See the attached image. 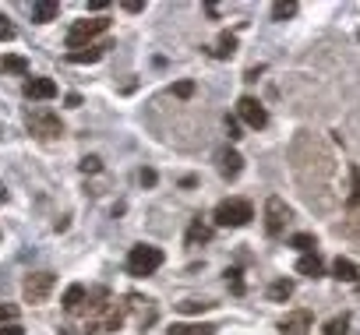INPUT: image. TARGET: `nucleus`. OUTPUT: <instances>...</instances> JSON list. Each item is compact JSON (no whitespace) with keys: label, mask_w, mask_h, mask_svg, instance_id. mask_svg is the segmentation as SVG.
Listing matches in <instances>:
<instances>
[{"label":"nucleus","mask_w":360,"mask_h":335,"mask_svg":"<svg viewBox=\"0 0 360 335\" xmlns=\"http://www.w3.org/2000/svg\"><path fill=\"white\" fill-rule=\"evenodd\" d=\"M57 11H60L57 0H39V4H32V22L46 25V22H53V18H57Z\"/></svg>","instance_id":"15"},{"label":"nucleus","mask_w":360,"mask_h":335,"mask_svg":"<svg viewBox=\"0 0 360 335\" xmlns=\"http://www.w3.org/2000/svg\"><path fill=\"white\" fill-rule=\"evenodd\" d=\"M0 335H25V328L15 321V324H0Z\"/></svg>","instance_id":"32"},{"label":"nucleus","mask_w":360,"mask_h":335,"mask_svg":"<svg viewBox=\"0 0 360 335\" xmlns=\"http://www.w3.org/2000/svg\"><path fill=\"white\" fill-rule=\"evenodd\" d=\"M0 202H8V191L4 188H0Z\"/></svg>","instance_id":"35"},{"label":"nucleus","mask_w":360,"mask_h":335,"mask_svg":"<svg viewBox=\"0 0 360 335\" xmlns=\"http://www.w3.org/2000/svg\"><path fill=\"white\" fill-rule=\"evenodd\" d=\"M169 335H216V324H173Z\"/></svg>","instance_id":"20"},{"label":"nucleus","mask_w":360,"mask_h":335,"mask_svg":"<svg viewBox=\"0 0 360 335\" xmlns=\"http://www.w3.org/2000/svg\"><path fill=\"white\" fill-rule=\"evenodd\" d=\"M0 67H4L8 74H22V78H29V60L18 57V53H8L4 60H0Z\"/></svg>","instance_id":"19"},{"label":"nucleus","mask_w":360,"mask_h":335,"mask_svg":"<svg viewBox=\"0 0 360 335\" xmlns=\"http://www.w3.org/2000/svg\"><path fill=\"white\" fill-rule=\"evenodd\" d=\"M293 15H297V4H293V0H279V4H272V18H276V22L293 18Z\"/></svg>","instance_id":"24"},{"label":"nucleus","mask_w":360,"mask_h":335,"mask_svg":"<svg viewBox=\"0 0 360 335\" xmlns=\"http://www.w3.org/2000/svg\"><path fill=\"white\" fill-rule=\"evenodd\" d=\"M103 170V159L99 155H85L82 159V173H99Z\"/></svg>","instance_id":"25"},{"label":"nucleus","mask_w":360,"mask_h":335,"mask_svg":"<svg viewBox=\"0 0 360 335\" xmlns=\"http://www.w3.org/2000/svg\"><path fill=\"white\" fill-rule=\"evenodd\" d=\"M297 272H300V275H307V279H318V275H325V261H321L318 254H300Z\"/></svg>","instance_id":"14"},{"label":"nucleus","mask_w":360,"mask_h":335,"mask_svg":"<svg viewBox=\"0 0 360 335\" xmlns=\"http://www.w3.org/2000/svg\"><path fill=\"white\" fill-rule=\"evenodd\" d=\"M138 180H141V188H152V184H155V170H141Z\"/></svg>","instance_id":"33"},{"label":"nucleus","mask_w":360,"mask_h":335,"mask_svg":"<svg viewBox=\"0 0 360 335\" xmlns=\"http://www.w3.org/2000/svg\"><path fill=\"white\" fill-rule=\"evenodd\" d=\"M53 272H32V275H25V282H22V296H25V303H46V296H50V289H53Z\"/></svg>","instance_id":"5"},{"label":"nucleus","mask_w":360,"mask_h":335,"mask_svg":"<svg viewBox=\"0 0 360 335\" xmlns=\"http://www.w3.org/2000/svg\"><path fill=\"white\" fill-rule=\"evenodd\" d=\"M22 96H25V99H32V103L57 99V81H53V78H43V74H32V78H25Z\"/></svg>","instance_id":"8"},{"label":"nucleus","mask_w":360,"mask_h":335,"mask_svg":"<svg viewBox=\"0 0 360 335\" xmlns=\"http://www.w3.org/2000/svg\"><path fill=\"white\" fill-rule=\"evenodd\" d=\"M25 124H29V131H32L36 138H43V141H53V138L64 134V120H60L53 110H46V106L29 110V113H25Z\"/></svg>","instance_id":"3"},{"label":"nucleus","mask_w":360,"mask_h":335,"mask_svg":"<svg viewBox=\"0 0 360 335\" xmlns=\"http://www.w3.org/2000/svg\"><path fill=\"white\" fill-rule=\"evenodd\" d=\"M120 8H124V11H131V15H138V11H141V0H124Z\"/></svg>","instance_id":"34"},{"label":"nucleus","mask_w":360,"mask_h":335,"mask_svg":"<svg viewBox=\"0 0 360 335\" xmlns=\"http://www.w3.org/2000/svg\"><path fill=\"white\" fill-rule=\"evenodd\" d=\"M349 209L360 205V166H349V198H346Z\"/></svg>","instance_id":"22"},{"label":"nucleus","mask_w":360,"mask_h":335,"mask_svg":"<svg viewBox=\"0 0 360 335\" xmlns=\"http://www.w3.org/2000/svg\"><path fill=\"white\" fill-rule=\"evenodd\" d=\"M332 275H335L339 282H356L360 272H356V265H353L349 258H335V261H332Z\"/></svg>","instance_id":"17"},{"label":"nucleus","mask_w":360,"mask_h":335,"mask_svg":"<svg viewBox=\"0 0 360 335\" xmlns=\"http://www.w3.org/2000/svg\"><path fill=\"white\" fill-rule=\"evenodd\" d=\"M159 265H162V251L152 247V244H138V247L127 251V275H134V279L159 272Z\"/></svg>","instance_id":"2"},{"label":"nucleus","mask_w":360,"mask_h":335,"mask_svg":"<svg viewBox=\"0 0 360 335\" xmlns=\"http://www.w3.org/2000/svg\"><path fill=\"white\" fill-rule=\"evenodd\" d=\"M226 282H230V289H233V293H244V279H240V268H230V272H226Z\"/></svg>","instance_id":"28"},{"label":"nucleus","mask_w":360,"mask_h":335,"mask_svg":"<svg viewBox=\"0 0 360 335\" xmlns=\"http://www.w3.org/2000/svg\"><path fill=\"white\" fill-rule=\"evenodd\" d=\"M0 39H15V25H11V18H4V15H0Z\"/></svg>","instance_id":"30"},{"label":"nucleus","mask_w":360,"mask_h":335,"mask_svg":"<svg viewBox=\"0 0 360 335\" xmlns=\"http://www.w3.org/2000/svg\"><path fill=\"white\" fill-rule=\"evenodd\" d=\"M15 317H18L15 303H0V324H15Z\"/></svg>","instance_id":"26"},{"label":"nucleus","mask_w":360,"mask_h":335,"mask_svg":"<svg viewBox=\"0 0 360 335\" xmlns=\"http://www.w3.org/2000/svg\"><path fill=\"white\" fill-rule=\"evenodd\" d=\"M311 324H314L311 310H293V314H286V317L279 321V335H307Z\"/></svg>","instance_id":"9"},{"label":"nucleus","mask_w":360,"mask_h":335,"mask_svg":"<svg viewBox=\"0 0 360 335\" xmlns=\"http://www.w3.org/2000/svg\"><path fill=\"white\" fill-rule=\"evenodd\" d=\"M286 219H290L286 202H283L279 195H272V198L265 202V233H269V237H279L283 226H286Z\"/></svg>","instance_id":"7"},{"label":"nucleus","mask_w":360,"mask_h":335,"mask_svg":"<svg viewBox=\"0 0 360 335\" xmlns=\"http://www.w3.org/2000/svg\"><path fill=\"white\" fill-rule=\"evenodd\" d=\"M237 117L251 127V131H262L265 124H269V113H265V106L258 103V99H251V96H240L237 99Z\"/></svg>","instance_id":"6"},{"label":"nucleus","mask_w":360,"mask_h":335,"mask_svg":"<svg viewBox=\"0 0 360 335\" xmlns=\"http://www.w3.org/2000/svg\"><path fill=\"white\" fill-rule=\"evenodd\" d=\"M321 335H349V314H335L321 324Z\"/></svg>","instance_id":"18"},{"label":"nucleus","mask_w":360,"mask_h":335,"mask_svg":"<svg viewBox=\"0 0 360 335\" xmlns=\"http://www.w3.org/2000/svg\"><path fill=\"white\" fill-rule=\"evenodd\" d=\"M103 53H106V43H92V46H85V50H71L68 60H71V64H96Z\"/></svg>","instance_id":"12"},{"label":"nucleus","mask_w":360,"mask_h":335,"mask_svg":"<svg viewBox=\"0 0 360 335\" xmlns=\"http://www.w3.org/2000/svg\"><path fill=\"white\" fill-rule=\"evenodd\" d=\"M290 247H297V251H304V254H314L318 240H314V233H293V237H290Z\"/></svg>","instance_id":"23"},{"label":"nucleus","mask_w":360,"mask_h":335,"mask_svg":"<svg viewBox=\"0 0 360 335\" xmlns=\"http://www.w3.org/2000/svg\"><path fill=\"white\" fill-rule=\"evenodd\" d=\"M60 303H64L68 314H82L85 303H89V289H85L82 282H71V286L64 289V300H60Z\"/></svg>","instance_id":"10"},{"label":"nucleus","mask_w":360,"mask_h":335,"mask_svg":"<svg viewBox=\"0 0 360 335\" xmlns=\"http://www.w3.org/2000/svg\"><path fill=\"white\" fill-rule=\"evenodd\" d=\"M212 303H198V300H184V303H180V310H184V314H202V310H209Z\"/></svg>","instance_id":"29"},{"label":"nucleus","mask_w":360,"mask_h":335,"mask_svg":"<svg viewBox=\"0 0 360 335\" xmlns=\"http://www.w3.org/2000/svg\"><path fill=\"white\" fill-rule=\"evenodd\" d=\"M184 240H188V247H202V244L212 240V226H205L202 219H195V223L188 226V237H184Z\"/></svg>","instance_id":"13"},{"label":"nucleus","mask_w":360,"mask_h":335,"mask_svg":"<svg viewBox=\"0 0 360 335\" xmlns=\"http://www.w3.org/2000/svg\"><path fill=\"white\" fill-rule=\"evenodd\" d=\"M237 53V36L233 32H223L219 39H216V46H212V57L216 60H230Z\"/></svg>","instance_id":"16"},{"label":"nucleus","mask_w":360,"mask_h":335,"mask_svg":"<svg viewBox=\"0 0 360 335\" xmlns=\"http://www.w3.org/2000/svg\"><path fill=\"white\" fill-rule=\"evenodd\" d=\"M173 96H176V99H191V96H195V81H176V85H173Z\"/></svg>","instance_id":"27"},{"label":"nucleus","mask_w":360,"mask_h":335,"mask_svg":"<svg viewBox=\"0 0 360 335\" xmlns=\"http://www.w3.org/2000/svg\"><path fill=\"white\" fill-rule=\"evenodd\" d=\"M240 170H244V159H240V152L223 148V152H219V173H223L226 180H237V177H240Z\"/></svg>","instance_id":"11"},{"label":"nucleus","mask_w":360,"mask_h":335,"mask_svg":"<svg viewBox=\"0 0 360 335\" xmlns=\"http://www.w3.org/2000/svg\"><path fill=\"white\" fill-rule=\"evenodd\" d=\"M269 296H272L276 303L290 300V296H293V282H290V279H276V282L269 286Z\"/></svg>","instance_id":"21"},{"label":"nucleus","mask_w":360,"mask_h":335,"mask_svg":"<svg viewBox=\"0 0 360 335\" xmlns=\"http://www.w3.org/2000/svg\"><path fill=\"white\" fill-rule=\"evenodd\" d=\"M226 134H230V141L240 138V124H237V117H226Z\"/></svg>","instance_id":"31"},{"label":"nucleus","mask_w":360,"mask_h":335,"mask_svg":"<svg viewBox=\"0 0 360 335\" xmlns=\"http://www.w3.org/2000/svg\"><path fill=\"white\" fill-rule=\"evenodd\" d=\"M356 39H360V32H356Z\"/></svg>","instance_id":"36"},{"label":"nucleus","mask_w":360,"mask_h":335,"mask_svg":"<svg viewBox=\"0 0 360 335\" xmlns=\"http://www.w3.org/2000/svg\"><path fill=\"white\" fill-rule=\"evenodd\" d=\"M106 29H110V18H82V22H75V25L68 29V46H71V50H85V46H92V39L103 36Z\"/></svg>","instance_id":"4"},{"label":"nucleus","mask_w":360,"mask_h":335,"mask_svg":"<svg viewBox=\"0 0 360 335\" xmlns=\"http://www.w3.org/2000/svg\"><path fill=\"white\" fill-rule=\"evenodd\" d=\"M212 219H216V226H223V230H240V226H248V223L255 219V209H251L248 198H226V202L216 205Z\"/></svg>","instance_id":"1"}]
</instances>
